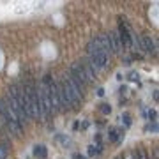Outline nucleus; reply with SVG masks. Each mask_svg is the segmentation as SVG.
I'll return each instance as SVG.
<instances>
[{
    "label": "nucleus",
    "instance_id": "1a4fd4ad",
    "mask_svg": "<svg viewBox=\"0 0 159 159\" xmlns=\"http://www.w3.org/2000/svg\"><path fill=\"white\" fill-rule=\"evenodd\" d=\"M110 39V44L113 48V55H119V53L122 51V46H120V39H119V34L117 32H110V34H106Z\"/></svg>",
    "mask_w": 159,
    "mask_h": 159
},
{
    "label": "nucleus",
    "instance_id": "f03ea898",
    "mask_svg": "<svg viewBox=\"0 0 159 159\" xmlns=\"http://www.w3.org/2000/svg\"><path fill=\"white\" fill-rule=\"evenodd\" d=\"M0 120L7 125V131L13 134V136H16V138L21 136V133H23V125L19 124V120L16 119V115L13 111L7 110L4 99H0Z\"/></svg>",
    "mask_w": 159,
    "mask_h": 159
},
{
    "label": "nucleus",
    "instance_id": "aec40b11",
    "mask_svg": "<svg viewBox=\"0 0 159 159\" xmlns=\"http://www.w3.org/2000/svg\"><path fill=\"white\" fill-rule=\"evenodd\" d=\"M72 159H87V156H83V154H74Z\"/></svg>",
    "mask_w": 159,
    "mask_h": 159
},
{
    "label": "nucleus",
    "instance_id": "4468645a",
    "mask_svg": "<svg viewBox=\"0 0 159 159\" xmlns=\"http://www.w3.org/2000/svg\"><path fill=\"white\" fill-rule=\"evenodd\" d=\"M101 113H103V115H110V113H111V106L106 104V103L101 104Z\"/></svg>",
    "mask_w": 159,
    "mask_h": 159
},
{
    "label": "nucleus",
    "instance_id": "412c9836",
    "mask_svg": "<svg viewBox=\"0 0 159 159\" xmlns=\"http://www.w3.org/2000/svg\"><path fill=\"white\" fill-rule=\"evenodd\" d=\"M94 142H95V145H99L101 143V136L99 134H94Z\"/></svg>",
    "mask_w": 159,
    "mask_h": 159
},
{
    "label": "nucleus",
    "instance_id": "a878e982",
    "mask_svg": "<svg viewBox=\"0 0 159 159\" xmlns=\"http://www.w3.org/2000/svg\"><path fill=\"white\" fill-rule=\"evenodd\" d=\"M115 159H122V157H115Z\"/></svg>",
    "mask_w": 159,
    "mask_h": 159
},
{
    "label": "nucleus",
    "instance_id": "a211bd4d",
    "mask_svg": "<svg viewBox=\"0 0 159 159\" xmlns=\"http://www.w3.org/2000/svg\"><path fill=\"white\" fill-rule=\"evenodd\" d=\"M120 157H122V159H136V156H134V150H133V152H125V154H122Z\"/></svg>",
    "mask_w": 159,
    "mask_h": 159
},
{
    "label": "nucleus",
    "instance_id": "7ed1b4c3",
    "mask_svg": "<svg viewBox=\"0 0 159 159\" xmlns=\"http://www.w3.org/2000/svg\"><path fill=\"white\" fill-rule=\"evenodd\" d=\"M51 78V74H46L44 78L41 80L39 85H36L37 87V94H39V99H41V106H42V119L48 120L50 117L53 115L51 111V103H50V95H48V80Z\"/></svg>",
    "mask_w": 159,
    "mask_h": 159
},
{
    "label": "nucleus",
    "instance_id": "6ab92c4d",
    "mask_svg": "<svg viewBox=\"0 0 159 159\" xmlns=\"http://www.w3.org/2000/svg\"><path fill=\"white\" fill-rule=\"evenodd\" d=\"M89 156H90V157L95 156V145H90V147H89Z\"/></svg>",
    "mask_w": 159,
    "mask_h": 159
},
{
    "label": "nucleus",
    "instance_id": "39448f33",
    "mask_svg": "<svg viewBox=\"0 0 159 159\" xmlns=\"http://www.w3.org/2000/svg\"><path fill=\"white\" fill-rule=\"evenodd\" d=\"M119 39H120V46L122 50H131L133 48V37H131V28L127 23H124V19H120V25H119Z\"/></svg>",
    "mask_w": 159,
    "mask_h": 159
},
{
    "label": "nucleus",
    "instance_id": "f8f14e48",
    "mask_svg": "<svg viewBox=\"0 0 159 159\" xmlns=\"http://www.w3.org/2000/svg\"><path fill=\"white\" fill-rule=\"evenodd\" d=\"M134 156H136V159H148L147 152H145V150H142V148H138V150H134Z\"/></svg>",
    "mask_w": 159,
    "mask_h": 159
},
{
    "label": "nucleus",
    "instance_id": "20e7f679",
    "mask_svg": "<svg viewBox=\"0 0 159 159\" xmlns=\"http://www.w3.org/2000/svg\"><path fill=\"white\" fill-rule=\"evenodd\" d=\"M48 95H50V103H51V111L58 113L62 111V103H60V94H58V83L50 78L48 80Z\"/></svg>",
    "mask_w": 159,
    "mask_h": 159
},
{
    "label": "nucleus",
    "instance_id": "ddd939ff",
    "mask_svg": "<svg viewBox=\"0 0 159 159\" xmlns=\"http://www.w3.org/2000/svg\"><path fill=\"white\" fill-rule=\"evenodd\" d=\"M147 117H148V120H150V122H157V111L156 110H148Z\"/></svg>",
    "mask_w": 159,
    "mask_h": 159
},
{
    "label": "nucleus",
    "instance_id": "b1692460",
    "mask_svg": "<svg viewBox=\"0 0 159 159\" xmlns=\"http://www.w3.org/2000/svg\"><path fill=\"white\" fill-rule=\"evenodd\" d=\"M72 129H80V122H74L72 124Z\"/></svg>",
    "mask_w": 159,
    "mask_h": 159
},
{
    "label": "nucleus",
    "instance_id": "f257e3e1",
    "mask_svg": "<svg viewBox=\"0 0 159 159\" xmlns=\"http://www.w3.org/2000/svg\"><path fill=\"white\" fill-rule=\"evenodd\" d=\"M67 80L71 81V85L74 87V90H76L81 97L85 95V92H87V87H89V80L87 76H85V71L81 67L80 62H74L71 64V67L67 71Z\"/></svg>",
    "mask_w": 159,
    "mask_h": 159
},
{
    "label": "nucleus",
    "instance_id": "9d476101",
    "mask_svg": "<svg viewBox=\"0 0 159 159\" xmlns=\"http://www.w3.org/2000/svg\"><path fill=\"white\" fill-rule=\"evenodd\" d=\"M34 156H37V157H41V159H44V157L48 156L46 147H44V145H36V147H34Z\"/></svg>",
    "mask_w": 159,
    "mask_h": 159
},
{
    "label": "nucleus",
    "instance_id": "4be33fe9",
    "mask_svg": "<svg viewBox=\"0 0 159 159\" xmlns=\"http://www.w3.org/2000/svg\"><path fill=\"white\" fill-rule=\"evenodd\" d=\"M89 125H90V122H89V120H85V122L81 124V129H83V131H85V129H89Z\"/></svg>",
    "mask_w": 159,
    "mask_h": 159
},
{
    "label": "nucleus",
    "instance_id": "0eeeda50",
    "mask_svg": "<svg viewBox=\"0 0 159 159\" xmlns=\"http://www.w3.org/2000/svg\"><path fill=\"white\" fill-rule=\"evenodd\" d=\"M143 51L148 53V55H157V42L152 36H143Z\"/></svg>",
    "mask_w": 159,
    "mask_h": 159
},
{
    "label": "nucleus",
    "instance_id": "9b49d317",
    "mask_svg": "<svg viewBox=\"0 0 159 159\" xmlns=\"http://www.w3.org/2000/svg\"><path fill=\"white\" fill-rule=\"evenodd\" d=\"M122 124H124L125 127H131V124H133V120H131V115L127 113V111H124V113H122Z\"/></svg>",
    "mask_w": 159,
    "mask_h": 159
},
{
    "label": "nucleus",
    "instance_id": "f3484780",
    "mask_svg": "<svg viewBox=\"0 0 159 159\" xmlns=\"http://www.w3.org/2000/svg\"><path fill=\"white\" fill-rule=\"evenodd\" d=\"M147 131H152V133H156L157 131V122H150L147 125Z\"/></svg>",
    "mask_w": 159,
    "mask_h": 159
},
{
    "label": "nucleus",
    "instance_id": "393cba45",
    "mask_svg": "<svg viewBox=\"0 0 159 159\" xmlns=\"http://www.w3.org/2000/svg\"><path fill=\"white\" fill-rule=\"evenodd\" d=\"M120 94H127V87H120Z\"/></svg>",
    "mask_w": 159,
    "mask_h": 159
},
{
    "label": "nucleus",
    "instance_id": "423d86ee",
    "mask_svg": "<svg viewBox=\"0 0 159 159\" xmlns=\"http://www.w3.org/2000/svg\"><path fill=\"white\" fill-rule=\"evenodd\" d=\"M80 64H81V67H83V71H85V76H87V80H89V85H90L92 81H95V78H97V71L94 69V66L90 64V60L85 58V60H80Z\"/></svg>",
    "mask_w": 159,
    "mask_h": 159
},
{
    "label": "nucleus",
    "instance_id": "2eb2a0df",
    "mask_svg": "<svg viewBox=\"0 0 159 159\" xmlns=\"http://www.w3.org/2000/svg\"><path fill=\"white\" fill-rule=\"evenodd\" d=\"M7 154H9V148L0 145V159H7Z\"/></svg>",
    "mask_w": 159,
    "mask_h": 159
},
{
    "label": "nucleus",
    "instance_id": "5701e85b",
    "mask_svg": "<svg viewBox=\"0 0 159 159\" xmlns=\"http://www.w3.org/2000/svg\"><path fill=\"white\" fill-rule=\"evenodd\" d=\"M104 94H106V92H104V89H101V87H99V89H97V95H99V97H104Z\"/></svg>",
    "mask_w": 159,
    "mask_h": 159
},
{
    "label": "nucleus",
    "instance_id": "dca6fc26",
    "mask_svg": "<svg viewBox=\"0 0 159 159\" xmlns=\"http://www.w3.org/2000/svg\"><path fill=\"white\" fill-rule=\"evenodd\" d=\"M127 78H129L131 81H140V74H138V72H134V71H131V72H129V76H127Z\"/></svg>",
    "mask_w": 159,
    "mask_h": 159
},
{
    "label": "nucleus",
    "instance_id": "6e6552de",
    "mask_svg": "<svg viewBox=\"0 0 159 159\" xmlns=\"http://www.w3.org/2000/svg\"><path fill=\"white\" fill-rule=\"evenodd\" d=\"M95 39L99 41V44H101V48H103V51L106 53V55H108V57H113V48H111V44H110L108 36H106V34H101V36H95Z\"/></svg>",
    "mask_w": 159,
    "mask_h": 159
}]
</instances>
